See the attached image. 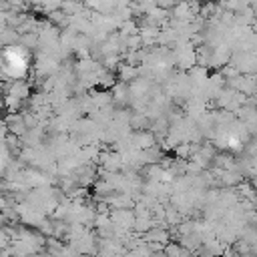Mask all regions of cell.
Returning a JSON list of instances; mask_svg holds the SVG:
<instances>
[{
    "label": "cell",
    "mask_w": 257,
    "mask_h": 257,
    "mask_svg": "<svg viewBox=\"0 0 257 257\" xmlns=\"http://www.w3.org/2000/svg\"><path fill=\"white\" fill-rule=\"evenodd\" d=\"M2 68L14 76V78H20L26 70H28V56L22 48H16V46H8L4 52H2Z\"/></svg>",
    "instance_id": "6da1fadb"
}]
</instances>
